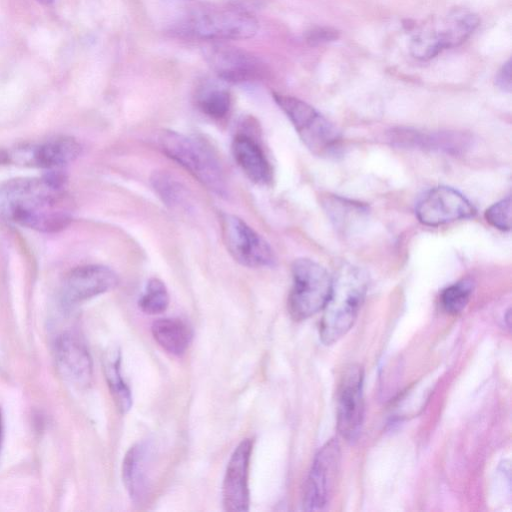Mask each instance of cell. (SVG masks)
<instances>
[{
	"mask_svg": "<svg viewBox=\"0 0 512 512\" xmlns=\"http://www.w3.org/2000/svg\"><path fill=\"white\" fill-rule=\"evenodd\" d=\"M118 284L116 273L103 265H83L69 271L61 285L60 298L66 307L77 305L112 290Z\"/></svg>",
	"mask_w": 512,
	"mask_h": 512,
	"instance_id": "obj_13",
	"label": "cell"
},
{
	"mask_svg": "<svg viewBox=\"0 0 512 512\" xmlns=\"http://www.w3.org/2000/svg\"><path fill=\"white\" fill-rule=\"evenodd\" d=\"M36 1L44 6H50L54 2V0H36Z\"/></svg>",
	"mask_w": 512,
	"mask_h": 512,
	"instance_id": "obj_30",
	"label": "cell"
},
{
	"mask_svg": "<svg viewBox=\"0 0 512 512\" xmlns=\"http://www.w3.org/2000/svg\"><path fill=\"white\" fill-rule=\"evenodd\" d=\"M206 57L218 77L231 83L260 80L267 72L260 58L237 47L213 46Z\"/></svg>",
	"mask_w": 512,
	"mask_h": 512,
	"instance_id": "obj_14",
	"label": "cell"
},
{
	"mask_svg": "<svg viewBox=\"0 0 512 512\" xmlns=\"http://www.w3.org/2000/svg\"><path fill=\"white\" fill-rule=\"evenodd\" d=\"M80 144L72 137L56 136L36 143L23 144L0 152V162L60 170L80 154Z\"/></svg>",
	"mask_w": 512,
	"mask_h": 512,
	"instance_id": "obj_10",
	"label": "cell"
},
{
	"mask_svg": "<svg viewBox=\"0 0 512 512\" xmlns=\"http://www.w3.org/2000/svg\"><path fill=\"white\" fill-rule=\"evenodd\" d=\"M234 160L243 173L255 184H268L273 177L272 167L259 142L247 133H238L232 141Z\"/></svg>",
	"mask_w": 512,
	"mask_h": 512,
	"instance_id": "obj_17",
	"label": "cell"
},
{
	"mask_svg": "<svg viewBox=\"0 0 512 512\" xmlns=\"http://www.w3.org/2000/svg\"><path fill=\"white\" fill-rule=\"evenodd\" d=\"M368 277L353 265L341 267L332 279L329 298L323 308L319 335L325 345L340 340L354 325L365 299Z\"/></svg>",
	"mask_w": 512,
	"mask_h": 512,
	"instance_id": "obj_2",
	"label": "cell"
},
{
	"mask_svg": "<svg viewBox=\"0 0 512 512\" xmlns=\"http://www.w3.org/2000/svg\"><path fill=\"white\" fill-rule=\"evenodd\" d=\"M476 210L459 191L438 186L428 190L417 202L415 213L418 220L428 226H438L456 220L467 219Z\"/></svg>",
	"mask_w": 512,
	"mask_h": 512,
	"instance_id": "obj_12",
	"label": "cell"
},
{
	"mask_svg": "<svg viewBox=\"0 0 512 512\" xmlns=\"http://www.w3.org/2000/svg\"><path fill=\"white\" fill-rule=\"evenodd\" d=\"M339 38V31L330 27H315L306 34V40L311 45H319L335 41Z\"/></svg>",
	"mask_w": 512,
	"mask_h": 512,
	"instance_id": "obj_28",
	"label": "cell"
},
{
	"mask_svg": "<svg viewBox=\"0 0 512 512\" xmlns=\"http://www.w3.org/2000/svg\"><path fill=\"white\" fill-rule=\"evenodd\" d=\"M305 146L317 156H328L340 144L337 128L310 104L289 95L273 93Z\"/></svg>",
	"mask_w": 512,
	"mask_h": 512,
	"instance_id": "obj_4",
	"label": "cell"
},
{
	"mask_svg": "<svg viewBox=\"0 0 512 512\" xmlns=\"http://www.w3.org/2000/svg\"><path fill=\"white\" fill-rule=\"evenodd\" d=\"M293 284L288 297V311L295 321H303L323 310L332 288V278L317 262L296 259L292 264Z\"/></svg>",
	"mask_w": 512,
	"mask_h": 512,
	"instance_id": "obj_5",
	"label": "cell"
},
{
	"mask_svg": "<svg viewBox=\"0 0 512 512\" xmlns=\"http://www.w3.org/2000/svg\"><path fill=\"white\" fill-rule=\"evenodd\" d=\"M154 340L166 352L180 356L189 347L193 333L190 326L179 318H161L153 322Z\"/></svg>",
	"mask_w": 512,
	"mask_h": 512,
	"instance_id": "obj_21",
	"label": "cell"
},
{
	"mask_svg": "<svg viewBox=\"0 0 512 512\" xmlns=\"http://www.w3.org/2000/svg\"><path fill=\"white\" fill-rule=\"evenodd\" d=\"M148 446L133 445L126 453L122 464V479L130 498L141 502L148 490Z\"/></svg>",
	"mask_w": 512,
	"mask_h": 512,
	"instance_id": "obj_18",
	"label": "cell"
},
{
	"mask_svg": "<svg viewBox=\"0 0 512 512\" xmlns=\"http://www.w3.org/2000/svg\"><path fill=\"white\" fill-rule=\"evenodd\" d=\"M221 232L232 258L249 268L270 267L275 255L269 243L244 220L232 214H222Z\"/></svg>",
	"mask_w": 512,
	"mask_h": 512,
	"instance_id": "obj_8",
	"label": "cell"
},
{
	"mask_svg": "<svg viewBox=\"0 0 512 512\" xmlns=\"http://www.w3.org/2000/svg\"><path fill=\"white\" fill-rule=\"evenodd\" d=\"M151 184L162 200L172 210H188L190 197L186 187L167 171H155L151 176Z\"/></svg>",
	"mask_w": 512,
	"mask_h": 512,
	"instance_id": "obj_23",
	"label": "cell"
},
{
	"mask_svg": "<svg viewBox=\"0 0 512 512\" xmlns=\"http://www.w3.org/2000/svg\"><path fill=\"white\" fill-rule=\"evenodd\" d=\"M252 451L253 440L245 438L231 454L222 486L223 506L226 511L246 512L249 510L248 476Z\"/></svg>",
	"mask_w": 512,
	"mask_h": 512,
	"instance_id": "obj_15",
	"label": "cell"
},
{
	"mask_svg": "<svg viewBox=\"0 0 512 512\" xmlns=\"http://www.w3.org/2000/svg\"><path fill=\"white\" fill-rule=\"evenodd\" d=\"M473 291V282L470 279H462L446 287L440 295V303L448 314L460 313L469 302Z\"/></svg>",
	"mask_w": 512,
	"mask_h": 512,
	"instance_id": "obj_25",
	"label": "cell"
},
{
	"mask_svg": "<svg viewBox=\"0 0 512 512\" xmlns=\"http://www.w3.org/2000/svg\"><path fill=\"white\" fill-rule=\"evenodd\" d=\"M478 25L476 14L465 9H453L415 34L410 45L411 53L418 59H430L443 49L464 42Z\"/></svg>",
	"mask_w": 512,
	"mask_h": 512,
	"instance_id": "obj_7",
	"label": "cell"
},
{
	"mask_svg": "<svg viewBox=\"0 0 512 512\" xmlns=\"http://www.w3.org/2000/svg\"><path fill=\"white\" fill-rule=\"evenodd\" d=\"M391 141L401 147L437 149L447 152L464 148L467 140L463 135L454 133L426 134L417 130L398 129L392 132Z\"/></svg>",
	"mask_w": 512,
	"mask_h": 512,
	"instance_id": "obj_19",
	"label": "cell"
},
{
	"mask_svg": "<svg viewBox=\"0 0 512 512\" xmlns=\"http://www.w3.org/2000/svg\"><path fill=\"white\" fill-rule=\"evenodd\" d=\"M197 105L205 115L220 119L225 117L230 110V94L225 89L209 88L200 93Z\"/></svg>",
	"mask_w": 512,
	"mask_h": 512,
	"instance_id": "obj_26",
	"label": "cell"
},
{
	"mask_svg": "<svg viewBox=\"0 0 512 512\" xmlns=\"http://www.w3.org/2000/svg\"><path fill=\"white\" fill-rule=\"evenodd\" d=\"M258 21L240 8H209L192 13L181 25L183 33L205 40H241L253 37Z\"/></svg>",
	"mask_w": 512,
	"mask_h": 512,
	"instance_id": "obj_6",
	"label": "cell"
},
{
	"mask_svg": "<svg viewBox=\"0 0 512 512\" xmlns=\"http://www.w3.org/2000/svg\"><path fill=\"white\" fill-rule=\"evenodd\" d=\"M341 463L337 439H330L317 452L303 492V509L319 511L329 504L336 486Z\"/></svg>",
	"mask_w": 512,
	"mask_h": 512,
	"instance_id": "obj_9",
	"label": "cell"
},
{
	"mask_svg": "<svg viewBox=\"0 0 512 512\" xmlns=\"http://www.w3.org/2000/svg\"><path fill=\"white\" fill-rule=\"evenodd\" d=\"M485 219L493 227L502 231H509L511 228L510 196L491 205L485 212Z\"/></svg>",
	"mask_w": 512,
	"mask_h": 512,
	"instance_id": "obj_27",
	"label": "cell"
},
{
	"mask_svg": "<svg viewBox=\"0 0 512 512\" xmlns=\"http://www.w3.org/2000/svg\"><path fill=\"white\" fill-rule=\"evenodd\" d=\"M138 305L148 315L163 313L169 305V293L163 281L158 278L149 279Z\"/></svg>",
	"mask_w": 512,
	"mask_h": 512,
	"instance_id": "obj_24",
	"label": "cell"
},
{
	"mask_svg": "<svg viewBox=\"0 0 512 512\" xmlns=\"http://www.w3.org/2000/svg\"><path fill=\"white\" fill-rule=\"evenodd\" d=\"M60 170L41 178H15L0 184V217L40 232H57L72 220L74 204Z\"/></svg>",
	"mask_w": 512,
	"mask_h": 512,
	"instance_id": "obj_1",
	"label": "cell"
},
{
	"mask_svg": "<svg viewBox=\"0 0 512 512\" xmlns=\"http://www.w3.org/2000/svg\"><path fill=\"white\" fill-rule=\"evenodd\" d=\"M55 358L61 375L78 387L92 380V359L86 346L75 336L64 334L55 345Z\"/></svg>",
	"mask_w": 512,
	"mask_h": 512,
	"instance_id": "obj_16",
	"label": "cell"
},
{
	"mask_svg": "<svg viewBox=\"0 0 512 512\" xmlns=\"http://www.w3.org/2000/svg\"><path fill=\"white\" fill-rule=\"evenodd\" d=\"M495 84L504 92L511 91V59L504 63L496 74Z\"/></svg>",
	"mask_w": 512,
	"mask_h": 512,
	"instance_id": "obj_29",
	"label": "cell"
},
{
	"mask_svg": "<svg viewBox=\"0 0 512 512\" xmlns=\"http://www.w3.org/2000/svg\"><path fill=\"white\" fill-rule=\"evenodd\" d=\"M162 151L181 165L208 190L218 196L228 194L222 167L213 151L202 140L172 130L159 136Z\"/></svg>",
	"mask_w": 512,
	"mask_h": 512,
	"instance_id": "obj_3",
	"label": "cell"
},
{
	"mask_svg": "<svg viewBox=\"0 0 512 512\" xmlns=\"http://www.w3.org/2000/svg\"><path fill=\"white\" fill-rule=\"evenodd\" d=\"M1 438H2V416L0 411V445H1Z\"/></svg>",
	"mask_w": 512,
	"mask_h": 512,
	"instance_id": "obj_31",
	"label": "cell"
},
{
	"mask_svg": "<svg viewBox=\"0 0 512 512\" xmlns=\"http://www.w3.org/2000/svg\"><path fill=\"white\" fill-rule=\"evenodd\" d=\"M322 205L335 228L343 233L358 229L369 212L366 205L337 195L324 196Z\"/></svg>",
	"mask_w": 512,
	"mask_h": 512,
	"instance_id": "obj_20",
	"label": "cell"
},
{
	"mask_svg": "<svg viewBox=\"0 0 512 512\" xmlns=\"http://www.w3.org/2000/svg\"><path fill=\"white\" fill-rule=\"evenodd\" d=\"M364 370L359 364L346 366L337 388L336 422L340 435L355 440L364 419Z\"/></svg>",
	"mask_w": 512,
	"mask_h": 512,
	"instance_id": "obj_11",
	"label": "cell"
},
{
	"mask_svg": "<svg viewBox=\"0 0 512 512\" xmlns=\"http://www.w3.org/2000/svg\"><path fill=\"white\" fill-rule=\"evenodd\" d=\"M121 353L112 349L106 353L103 361L104 373L114 403L120 413H127L133 404L132 393L121 376Z\"/></svg>",
	"mask_w": 512,
	"mask_h": 512,
	"instance_id": "obj_22",
	"label": "cell"
}]
</instances>
